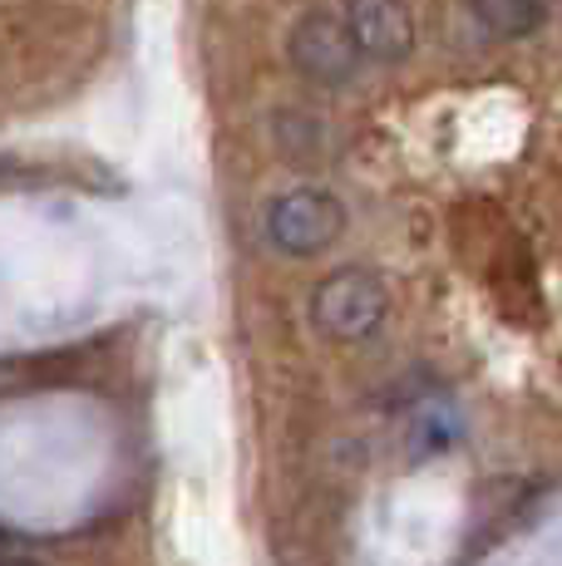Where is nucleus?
Segmentation results:
<instances>
[{
    "label": "nucleus",
    "mask_w": 562,
    "mask_h": 566,
    "mask_svg": "<svg viewBox=\"0 0 562 566\" xmlns=\"http://www.w3.org/2000/svg\"><path fill=\"white\" fill-rule=\"evenodd\" d=\"M385 311H391V296H385L381 276L361 266H341L311 291V321L341 345L371 340L385 325Z\"/></svg>",
    "instance_id": "obj_1"
},
{
    "label": "nucleus",
    "mask_w": 562,
    "mask_h": 566,
    "mask_svg": "<svg viewBox=\"0 0 562 566\" xmlns=\"http://www.w3.org/2000/svg\"><path fill=\"white\" fill-rule=\"evenodd\" d=\"M287 60H291V70L306 84H316V90H345V84L355 80V70L365 64V54L355 45L345 15L306 10L287 35Z\"/></svg>",
    "instance_id": "obj_2"
},
{
    "label": "nucleus",
    "mask_w": 562,
    "mask_h": 566,
    "mask_svg": "<svg viewBox=\"0 0 562 566\" xmlns=\"http://www.w3.org/2000/svg\"><path fill=\"white\" fill-rule=\"evenodd\" d=\"M267 242L287 256H316L345 232V207L326 188H291L267 207Z\"/></svg>",
    "instance_id": "obj_3"
},
{
    "label": "nucleus",
    "mask_w": 562,
    "mask_h": 566,
    "mask_svg": "<svg viewBox=\"0 0 562 566\" xmlns=\"http://www.w3.org/2000/svg\"><path fill=\"white\" fill-rule=\"evenodd\" d=\"M341 15L371 64H399L415 50V15L405 0H345Z\"/></svg>",
    "instance_id": "obj_4"
},
{
    "label": "nucleus",
    "mask_w": 562,
    "mask_h": 566,
    "mask_svg": "<svg viewBox=\"0 0 562 566\" xmlns=\"http://www.w3.org/2000/svg\"><path fill=\"white\" fill-rule=\"evenodd\" d=\"M469 10L493 40H523L543 25V0H469Z\"/></svg>",
    "instance_id": "obj_5"
},
{
    "label": "nucleus",
    "mask_w": 562,
    "mask_h": 566,
    "mask_svg": "<svg viewBox=\"0 0 562 566\" xmlns=\"http://www.w3.org/2000/svg\"><path fill=\"white\" fill-rule=\"evenodd\" d=\"M0 566H40V562H25V557H6Z\"/></svg>",
    "instance_id": "obj_6"
}]
</instances>
